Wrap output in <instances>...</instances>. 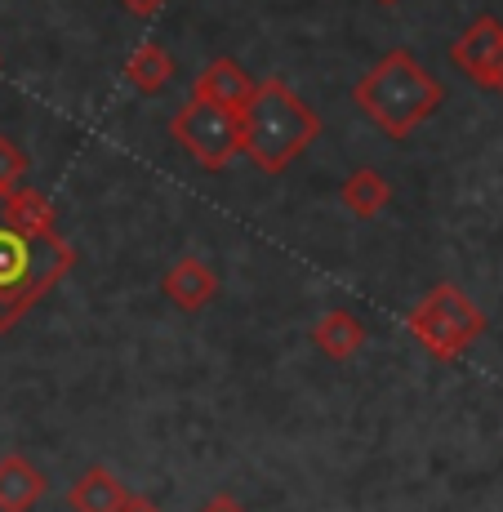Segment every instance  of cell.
<instances>
[{"label": "cell", "mask_w": 503, "mask_h": 512, "mask_svg": "<svg viewBox=\"0 0 503 512\" xmlns=\"http://www.w3.org/2000/svg\"><path fill=\"white\" fill-rule=\"evenodd\" d=\"M76 268V250L63 241L54 205L36 187L0 192V334H9L58 281Z\"/></svg>", "instance_id": "obj_1"}, {"label": "cell", "mask_w": 503, "mask_h": 512, "mask_svg": "<svg viewBox=\"0 0 503 512\" xmlns=\"http://www.w3.org/2000/svg\"><path fill=\"white\" fill-rule=\"evenodd\" d=\"M241 139L254 170L281 174L321 139V116L303 103L281 76L254 85V98L241 112Z\"/></svg>", "instance_id": "obj_2"}, {"label": "cell", "mask_w": 503, "mask_h": 512, "mask_svg": "<svg viewBox=\"0 0 503 512\" xmlns=\"http://www.w3.org/2000/svg\"><path fill=\"white\" fill-rule=\"evenodd\" d=\"M352 103L379 125L388 139H410L441 103H446V85L410 54V49H392L379 63L352 85Z\"/></svg>", "instance_id": "obj_3"}, {"label": "cell", "mask_w": 503, "mask_h": 512, "mask_svg": "<svg viewBox=\"0 0 503 512\" xmlns=\"http://www.w3.org/2000/svg\"><path fill=\"white\" fill-rule=\"evenodd\" d=\"M406 330L428 357L459 361L463 352L486 334V312H481L455 281H441L410 308Z\"/></svg>", "instance_id": "obj_4"}, {"label": "cell", "mask_w": 503, "mask_h": 512, "mask_svg": "<svg viewBox=\"0 0 503 512\" xmlns=\"http://www.w3.org/2000/svg\"><path fill=\"white\" fill-rule=\"evenodd\" d=\"M170 139L192 156L196 165L205 170H228L236 156L245 152V139H241V116L228 112L219 103H205V98H187V103L174 112L170 121Z\"/></svg>", "instance_id": "obj_5"}, {"label": "cell", "mask_w": 503, "mask_h": 512, "mask_svg": "<svg viewBox=\"0 0 503 512\" xmlns=\"http://www.w3.org/2000/svg\"><path fill=\"white\" fill-rule=\"evenodd\" d=\"M450 63L472 85L490 94H503V23L495 14H477L450 45Z\"/></svg>", "instance_id": "obj_6"}, {"label": "cell", "mask_w": 503, "mask_h": 512, "mask_svg": "<svg viewBox=\"0 0 503 512\" xmlns=\"http://www.w3.org/2000/svg\"><path fill=\"white\" fill-rule=\"evenodd\" d=\"M161 294L179 312H201V308H210L214 294H219V272H214L205 259H196V254H183V259L161 277Z\"/></svg>", "instance_id": "obj_7"}, {"label": "cell", "mask_w": 503, "mask_h": 512, "mask_svg": "<svg viewBox=\"0 0 503 512\" xmlns=\"http://www.w3.org/2000/svg\"><path fill=\"white\" fill-rule=\"evenodd\" d=\"M192 94L205 98V103H219V107H228V112L241 116L245 103L254 98V81L245 76V67L236 63V58H214V63H205L201 76L192 81Z\"/></svg>", "instance_id": "obj_8"}, {"label": "cell", "mask_w": 503, "mask_h": 512, "mask_svg": "<svg viewBox=\"0 0 503 512\" xmlns=\"http://www.w3.org/2000/svg\"><path fill=\"white\" fill-rule=\"evenodd\" d=\"M49 495V477L27 455H0V512H32Z\"/></svg>", "instance_id": "obj_9"}, {"label": "cell", "mask_w": 503, "mask_h": 512, "mask_svg": "<svg viewBox=\"0 0 503 512\" xmlns=\"http://www.w3.org/2000/svg\"><path fill=\"white\" fill-rule=\"evenodd\" d=\"M312 348L325 352L330 361H352L361 348H366V326H361L352 312L334 308L317 317V326H312Z\"/></svg>", "instance_id": "obj_10"}, {"label": "cell", "mask_w": 503, "mask_h": 512, "mask_svg": "<svg viewBox=\"0 0 503 512\" xmlns=\"http://www.w3.org/2000/svg\"><path fill=\"white\" fill-rule=\"evenodd\" d=\"M125 81L134 85L143 98L165 94V85L174 81V54L161 41H143L125 63Z\"/></svg>", "instance_id": "obj_11"}, {"label": "cell", "mask_w": 503, "mask_h": 512, "mask_svg": "<svg viewBox=\"0 0 503 512\" xmlns=\"http://www.w3.org/2000/svg\"><path fill=\"white\" fill-rule=\"evenodd\" d=\"M339 201H343V210H348L352 219H374V214L388 210L392 187H388V179H383L379 170L361 165V170H352L348 179H343V187H339Z\"/></svg>", "instance_id": "obj_12"}, {"label": "cell", "mask_w": 503, "mask_h": 512, "mask_svg": "<svg viewBox=\"0 0 503 512\" xmlns=\"http://www.w3.org/2000/svg\"><path fill=\"white\" fill-rule=\"evenodd\" d=\"M121 499H125V486L103 464L85 468L81 477L72 481V490H67V508L72 512H116Z\"/></svg>", "instance_id": "obj_13"}, {"label": "cell", "mask_w": 503, "mask_h": 512, "mask_svg": "<svg viewBox=\"0 0 503 512\" xmlns=\"http://www.w3.org/2000/svg\"><path fill=\"white\" fill-rule=\"evenodd\" d=\"M23 179H27V156H23V147L0 134V192H14V187H23Z\"/></svg>", "instance_id": "obj_14"}, {"label": "cell", "mask_w": 503, "mask_h": 512, "mask_svg": "<svg viewBox=\"0 0 503 512\" xmlns=\"http://www.w3.org/2000/svg\"><path fill=\"white\" fill-rule=\"evenodd\" d=\"M116 512H161V508H156L147 495H134V490H125V499H121V508H116Z\"/></svg>", "instance_id": "obj_15"}, {"label": "cell", "mask_w": 503, "mask_h": 512, "mask_svg": "<svg viewBox=\"0 0 503 512\" xmlns=\"http://www.w3.org/2000/svg\"><path fill=\"white\" fill-rule=\"evenodd\" d=\"M201 512H245V508L236 504L232 495H214V499H205V504H201Z\"/></svg>", "instance_id": "obj_16"}, {"label": "cell", "mask_w": 503, "mask_h": 512, "mask_svg": "<svg viewBox=\"0 0 503 512\" xmlns=\"http://www.w3.org/2000/svg\"><path fill=\"white\" fill-rule=\"evenodd\" d=\"M125 9H130V14H138V18H147V14H156V9L165 5V0H121Z\"/></svg>", "instance_id": "obj_17"}, {"label": "cell", "mask_w": 503, "mask_h": 512, "mask_svg": "<svg viewBox=\"0 0 503 512\" xmlns=\"http://www.w3.org/2000/svg\"><path fill=\"white\" fill-rule=\"evenodd\" d=\"M379 5H397V0H379Z\"/></svg>", "instance_id": "obj_18"}]
</instances>
